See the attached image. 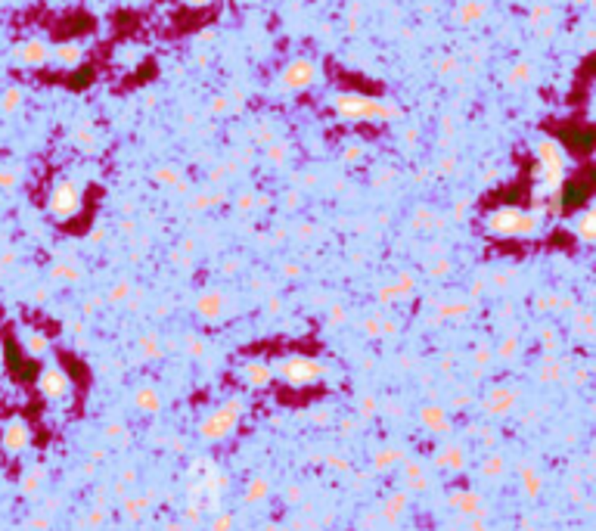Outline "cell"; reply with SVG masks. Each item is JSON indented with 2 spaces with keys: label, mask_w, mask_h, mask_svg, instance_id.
Returning a JSON list of instances; mask_svg holds the SVG:
<instances>
[{
  "label": "cell",
  "mask_w": 596,
  "mask_h": 531,
  "mask_svg": "<svg viewBox=\"0 0 596 531\" xmlns=\"http://www.w3.org/2000/svg\"><path fill=\"white\" fill-rule=\"evenodd\" d=\"M47 208H50V214L59 221L74 218V214L81 212V187L74 181H59L53 190H50Z\"/></svg>",
  "instance_id": "1"
},
{
  "label": "cell",
  "mask_w": 596,
  "mask_h": 531,
  "mask_svg": "<svg viewBox=\"0 0 596 531\" xmlns=\"http://www.w3.org/2000/svg\"><path fill=\"white\" fill-rule=\"evenodd\" d=\"M37 392L50 401V404H59L72 394V379L66 376L62 367H43L41 376H37Z\"/></svg>",
  "instance_id": "2"
},
{
  "label": "cell",
  "mask_w": 596,
  "mask_h": 531,
  "mask_svg": "<svg viewBox=\"0 0 596 531\" xmlns=\"http://www.w3.org/2000/svg\"><path fill=\"white\" fill-rule=\"evenodd\" d=\"M279 376H283L289 385H308V382L320 379L323 376V367L310 357H286L279 363Z\"/></svg>",
  "instance_id": "3"
},
{
  "label": "cell",
  "mask_w": 596,
  "mask_h": 531,
  "mask_svg": "<svg viewBox=\"0 0 596 531\" xmlns=\"http://www.w3.org/2000/svg\"><path fill=\"white\" fill-rule=\"evenodd\" d=\"M28 441H31V432L22 419H10L3 425V432H0V444H3L6 454H22L28 448Z\"/></svg>",
  "instance_id": "4"
},
{
  "label": "cell",
  "mask_w": 596,
  "mask_h": 531,
  "mask_svg": "<svg viewBox=\"0 0 596 531\" xmlns=\"http://www.w3.org/2000/svg\"><path fill=\"white\" fill-rule=\"evenodd\" d=\"M488 227L494 233H525L531 230V218H522L519 212H500L488 221Z\"/></svg>",
  "instance_id": "5"
},
{
  "label": "cell",
  "mask_w": 596,
  "mask_h": 531,
  "mask_svg": "<svg viewBox=\"0 0 596 531\" xmlns=\"http://www.w3.org/2000/svg\"><path fill=\"white\" fill-rule=\"evenodd\" d=\"M47 57H50V50H47V44H41V41H25V44L16 47V59L25 66H41Z\"/></svg>",
  "instance_id": "6"
},
{
  "label": "cell",
  "mask_w": 596,
  "mask_h": 531,
  "mask_svg": "<svg viewBox=\"0 0 596 531\" xmlns=\"http://www.w3.org/2000/svg\"><path fill=\"white\" fill-rule=\"evenodd\" d=\"M56 59H59L62 66H74L81 59V47L78 44H62L59 50H56Z\"/></svg>",
  "instance_id": "7"
},
{
  "label": "cell",
  "mask_w": 596,
  "mask_h": 531,
  "mask_svg": "<svg viewBox=\"0 0 596 531\" xmlns=\"http://www.w3.org/2000/svg\"><path fill=\"white\" fill-rule=\"evenodd\" d=\"M19 103V90H6L3 94V109H16Z\"/></svg>",
  "instance_id": "8"
},
{
  "label": "cell",
  "mask_w": 596,
  "mask_h": 531,
  "mask_svg": "<svg viewBox=\"0 0 596 531\" xmlns=\"http://www.w3.org/2000/svg\"><path fill=\"white\" fill-rule=\"evenodd\" d=\"M6 367V351H3V339H0V373H3Z\"/></svg>",
  "instance_id": "9"
},
{
  "label": "cell",
  "mask_w": 596,
  "mask_h": 531,
  "mask_svg": "<svg viewBox=\"0 0 596 531\" xmlns=\"http://www.w3.org/2000/svg\"><path fill=\"white\" fill-rule=\"evenodd\" d=\"M190 3H196V7H202V3H208V0H190Z\"/></svg>",
  "instance_id": "10"
}]
</instances>
